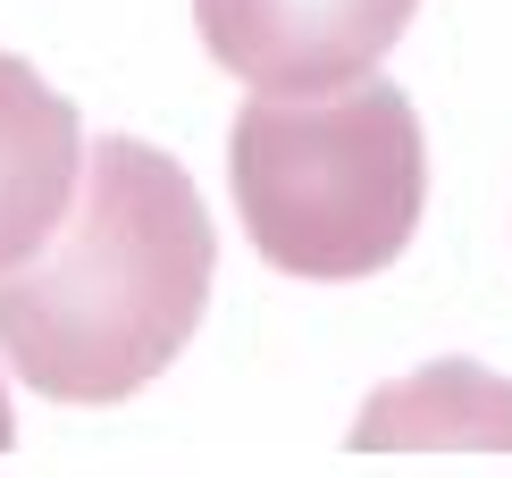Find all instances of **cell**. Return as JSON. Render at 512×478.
I'll use <instances>...</instances> for the list:
<instances>
[{"mask_svg":"<svg viewBox=\"0 0 512 478\" xmlns=\"http://www.w3.org/2000/svg\"><path fill=\"white\" fill-rule=\"evenodd\" d=\"M84 177V126L76 101L51 93L17 51H0V277L59 235Z\"/></svg>","mask_w":512,"mask_h":478,"instance_id":"4","label":"cell"},{"mask_svg":"<svg viewBox=\"0 0 512 478\" xmlns=\"http://www.w3.org/2000/svg\"><path fill=\"white\" fill-rule=\"evenodd\" d=\"M420 0H194L202 51L252 93H336L378 76Z\"/></svg>","mask_w":512,"mask_h":478,"instance_id":"3","label":"cell"},{"mask_svg":"<svg viewBox=\"0 0 512 478\" xmlns=\"http://www.w3.org/2000/svg\"><path fill=\"white\" fill-rule=\"evenodd\" d=\"M353 445L361 453H412V445L504 453L512 445V386L487 378L479 361H437V369H420V378H403V386L361 403Z\"/></svg>","mask_w":512,"mask_h":478,"instance_id":"5","label":"cell"},{"mask_svg":"<svg viewBox=\"0 0 512 478\" xmlns=\"http://www.w3.org/2000/svg\"><path fill=\"white\" fill-rule=\"evenodd\" d=\"M227 185L269 269L319 286L370 277L412 244L429 210L420 110L387 76L336 93H252L227 135Z\"/></svg>","mask_w":512,"mask_h":478,"instance_id":"2","label":"cell"},{"mask_svg":"<svg viewBox=\"0 0 512 478\" xmlns=\"http://www.w3.org/2000/svg\"><path fill=\"white\" fill-rule=\"evenodd\" d=\"M9 437H17V420H9V395H0V453H9Z\"/></svg>","mask_w":512,"mask_h":478,"instance_id":"6","label":"cell"},{"mask_svg":"<svg viewBox=\"0 0 512 478\" xmlns=\"http://www.w3.org/2000/svg\"><path fill=\"white\" fill-rule=\"evenodd\" d=\"M210 210L168 151L101 135L59 235L0 277V361L51 403H126L194 344Z\"/></svg>","mask_w":512,"mask_h":478,"instance_id":"1","label":"cell"}]
</instances>
